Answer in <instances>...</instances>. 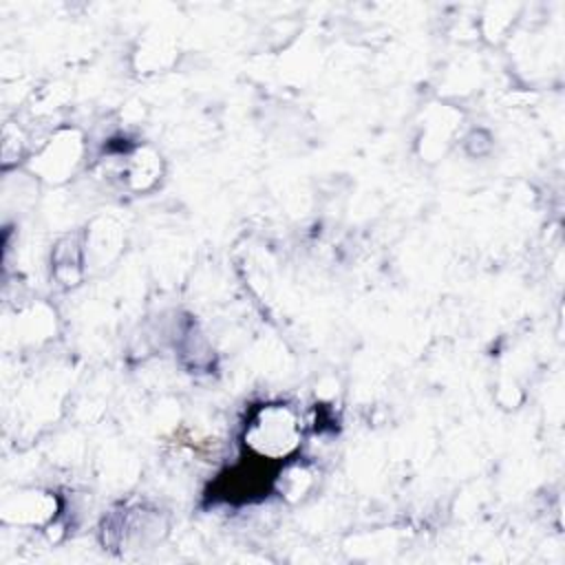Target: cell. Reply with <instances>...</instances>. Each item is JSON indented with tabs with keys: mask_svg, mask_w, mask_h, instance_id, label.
<instances>
[{
	"mask_svg": "<svg viewBox=\"0 0 565 565\" xmlns=\"http://www.w3.org/2000/svg\"><path fill=\"white\" fill-rule=\"evenodd\" d=\"M249 435H252L249 444L260 455L280 457L296 446V439H298L296 419L282 406H274L263 411V415L252 424Z\"/></svg>",
	"mask_w": 565,
	"mask_h": 565,
	"instance_id": "obj_1",
	"label": "cell"
}]
</instances>
